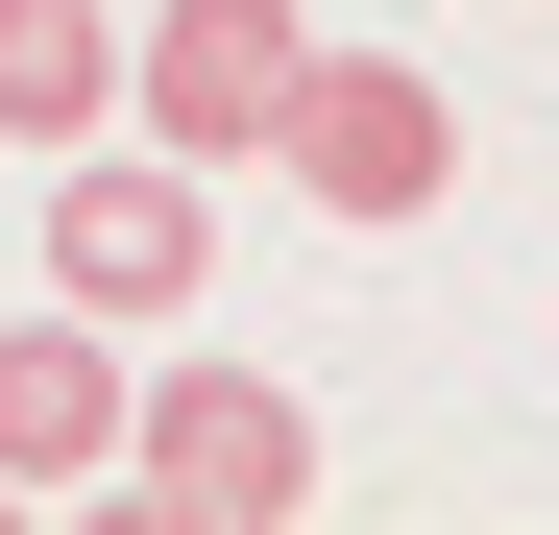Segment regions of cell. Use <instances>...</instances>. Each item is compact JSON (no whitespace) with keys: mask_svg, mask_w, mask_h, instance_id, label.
I'll list each match as a JSON object with an SVG mask.
<instances>
[{"mask_svg":"<svg viewBox=\"0 0 559 535\" xmlns=\"http://www.w3.org/2000/svg\"><path fill=\"white\" fill-rule=\"evenodd\" d=\"M267 170H293L341 243H390V219L462 195V122H438V73H390V49L341 73V49H317V73H293V122H267Z\"/></svg>","mask_w":559,"mask_h":535,"instance_id":"3","label":"cell"},{"mask_svg":"<svg viewBox=\"0 0 559 535\" xmlns=\"http://www.w3.org/2000/svg\"><path fill=\"white\" fill-rule=\"evenodd\" d=\"M49 293L98 317V341H170L219 293V170H170V146H49Z\"/></svg>","mask_w":559,"mask_h":535,"instance_id":"2","label":"cell"},{"mask_svg":"<svg viewBox=\"0 0 559 535\" xmlns=\"http://www.w3.org/2000/svg\"><path fill=\"white\" fill-rule=\"evenodd\" d=\"M293 73H317V25H293V0H170V25L122 49V122H146L170 170H243L267 122H293Z\"/></svg>","mask_w":559,"mask_h":535,"instance_id":"4","label":"cell"},{"mask_svg":"<svg viewBox=\"0 0 559 535\" xmlns=\"http://www.w3.org/2000/svg\"><path fill=\"white\" fill-rule=\"evenodd\" d=\"M122 122V0H0V146H98Z\"/></svg>","mask_w":559,"mask_h":535,"instance_id":"6","label":"cell"},{"mask_svg":"<svg viewBox=\"0 0 559 535\" xmlns=\"http://www.w3.org/2000/svg\"><path fill=\"white\" fill-rule=\"evenodd\" d=\"M73 463H122V341L98 317H0V487H73Z\"/></svg>","mask_w":559,"mask_h":535,"instance_id":"5","label":"cell"},{"mask_svg":"<svg viewBox=\"0 0 559 535\" xmlns=\"http://www.w3.org/2000/svg\"><path fill=\"white\" fill-rule=\"evenodd\" d=\"M317 511V414L267 366H170L122 390V535H293Z\"/></svg>","mask_w":559,"mask_h":535,"instance_id":"1","label":"cell"}]
</instances>
